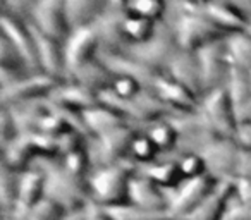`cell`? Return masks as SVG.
<instances>
[{
  "label": "cell",
  "mask_w": 251,
  "mask_h": 220,
  "mask_svg": "<svg viewBox=\"0 0 251 220\" xmlns=\"http://www.w3.org/2000/svg\"><path fill=\"white\" fill-rule=\"evenodd\" d=\"M110 91L115 97L122 98V100H133L141 91H145V88L140 81L133 79L129 76H115L114 83L110 86Z\"/></svg>",
  "instance_id": "7bdbcfd3"
},
{
  "label": "cell",
  "mask_w": 251,
  "mask_h": 220,
  "mask_svg": "<svg viewBox=\"0 0 251 220\" xmlns=\"http://www.w3.org/2000/svg\"><path fill=\"white\" fill-rule=\"evenodd\" d=\"M18 195H19V174L12 172L11 169H0V206L4 219H9L18 208Z\"/></svg>",
  "instance_id": "d6a6232c"
},
{
  "label": "cell",
  "mask_w": 251,
  "mask_h": 220,
  "mask_svg": "<svg viewBox=\"0 0 251 220\" xmlns=\"http://www.w3.org/2000/svg\"><path fill=\"white\" fill-rule=\"evenodd\" d=\"M62 81L55 79L52 76H47L43 73H35L9 86L0 88V101L2 108H12L23 103L36 100H49L50 95L55 91V88Z\"/></svg>",
  "instance_id": "52a82bcc"
},
{
  "label": "cell",
  "mask_w": 251,
  "mask_h": 220,
  "mask_svg": "<svg viewBox=\"0 0 251 220\" xmlns=\"http://www.w3.org/2000/svg\"><path fill=\"white\" fill-rule=\"evenodd\" d=\"M43 198H45V175L42 169H29L19 174V195L16 212H26Z\"/></svg>",
  "instance_id": "83f0119b"
},
{
  "label": "cell",
  "mask_w": 251,
  "mask_h": 220,
  "mask_svg": "<svg viewBox=\"0 0 251 220\" xmlns=\"http://www.w3.org/2000/svg\"><path fill=\"white\" fill-rule=\"evenodd\" d=\"M236 177H248L251 179V151L241 148L239 160H237Z\"/></svg>",
  "instance_id": "7dc6e473"
},
{
  "label": "cell",
  "mask_w": 251,
  "mask_h": 220,
  "mask_svg": "<svg viewBox=\"0 0 251 220\" xmlns=\"http://www.w3.org/2000/svg\"><path fill=\"white\" fill-rule=\"evenodd\" d=\"M31 24L42 35L66 43L71 35V26L66 16V0H42L31 7Z\"/></svg>",
  "instance_id": "7c38bea8"
},
{
  "label": "cell",
  "mask_w": 251,
  "mask_h": 220,
  "mask_svg": "<svg viewBox=\"0 0 251 220\" xmlns=\"http://www.w3.org/2000/svg\"><path fill=\"white\" fill-rule=\"evenodd\" d=\"M138 174L151 179L164 191H174L184 182L177 160L153 162V164L141 165V167H138Z\"/></svg>",
  "instance_id": "f1b7e54d"
},
{
  "label": "cell",
  "mask_w": 251,
  "mask_h": 220,
  "mask_svg": "<svg viewBox=\"0 0 251 220\" xmlns=\"http://www.w3.org/2000/svg\"><path fill=\"white\" fill-rule=\"evenodd\" d=\"M201 11L227 35L250 31L251 23L239 5L230 2H201Z\"/></svg>",
  "instance_id": "44dd1931"
},
{
  "label": "cell",
  "mask_w": 251,
  "mask_h": 220,
  "mask_svg": "<svg viewBox=\"0 0 251 220\" xmlns=\"http://www.w3.org/2000/svg\"><path fill=\"white\" fill-rule=\"evenodd\" d=\"M179 50L181 49H179L174 28H169V26L158 23L157 33L153 35V38L148 40L147 43H141V45L127 47L124 53L133 57L138 62L158 71V73H164V71H167L172 59L179 53Z\"/></svg>",
  "instance_id": "5b68a950"
},
{
  "label": "cell",
  "mask_w": 251,
  "mask_h": 220,
  "mask_svg": "<svg viewBox=\"0 0 251 220\" xmlns=\"http://www.w3.org/2000/svg\"><path fill=\"white\" fill-rule=\"evenodd\" d=\"M101 52V43L95 28H83L71 31L69 38L64 43L67 74L77 67L90 64L98 59Z\"/></svg>",
  "instance_id": "2e32d148"
},
{
  "label": "cell",
  "mask_w": 251,
  "mask_h": 220,
  "mask_svg": "<svg viewBox=\"0 0 251 220\" xmlns=\"http://www.w3.org/2000/svg\"><path fill=\"white\" fill-rule=\"evenodd\" d=\"M86 220H110V219H108V215L105 213V210L101 206L90 203L86 206Z\"/></svg>",
  "instance_id": "681fc988"
},
{
  "label": "cell",
  "mask_w": 251,
  "mask_h": 220,
  "mask_svg": "<svg viewBox=\"0 0 251 220\" xmlns=\"http://www.w3.org/2000/svg\"><path fill=\"white\" fill-rule=\"evenodd\" d=\"M0 28H2V36L7 38L11 42V45L21 53L25 62L28 64L29 71L31 73H40L38 50H36V40L31 23L2 14L0 16Z\"/></svg>",
  "instance_id": "9a60e30c"
},
{
  "label": "cell",
  "mask_w": 251,
  "mask_h": 220,
  "mask_svg": "<svg viewBox=\"0 0 251 220\" xmlns=\"http://www.w3.org/2000/svg\"><path fill=\"white\" fill-rule=\"evenodd\" d=\"M49 100L53 105L69 108V110H74V112L79 114L100 105V97H98L97 91L81 86L77 83H73V81H62L55 88V91L50 95Z\"/></svg>",
  "instance_id": "7402d4cb"
},
{
  "label": "cell",
  "mask_w": 251,
  "mask_h": 220,
  "mask_svg": "<svg viewBox=\"0 0 251 220\" xmlns=\"http://www.w3.org/2000/svg\"><path fill=\"white\" fill-rule=\"evenodd\" d=\"M147 134L150 136V140L157 145V148L160 151H171L177 148V143H179L177 129H176L174 124L169 119L158 121V122L148 126Z\"/></svg>",
  "instance_id": "8d00e7d4"
},
{
  "label": "cell",
  "mask_w": 251,
  "mask_h": 220,
  "mask_svg": "<svg viewBox=\"0 0 251 220\" xmlns=\"http://www.w3.org/2000/svg\"><path fill=\"white\" fill-rule=\"evenodd\" d=\"M151 93L157 95L172 112L176 114H195L200 110V98L193 95L186 86L179 84L167 74H160L151 86Z\"/></svg>",
  "instance_id": "e0dca14e"
},
{
  "label": "cell",
  "mask_w": 251,
  "mask_h": 220,
  "mask_svg": "<svg viewBox=\"0 0 251 220\" xmlns=\"http://www.w3.org/2000/svg\"><path fill=\"white\" fill-rule=\"evenodd\" d=\"M169 121L177 129V148L181 150V155L201 153V150L210 141H213L215 138H220L210 127V124L206 122V119L201 116L200 110L195 114H176V116L169 117Z\"/></svg>",
  "instance_id": "8fae6325"
},
{
  "label": "cell",
  "mask_w": 251,
  "mask_h": 220,
  "mask_svg": "<svg viewBox=\"0 0 251 220\" xmlns=\"http://www.w3.org/2000/svg\"><path fill=\"white\" fill-rule=\"evenodd\" d=\"M241 147L234 138H215L201 150L206 172L217 181H234Z\"/></svg>",
  "instance_id": "30bf717a"
},
{
  "label": "cell",
  "mask_w": 251,
  "mask_h": 220,
  "mask_svg": "<svg viewBox=\"0 0 251 220\" xmlns=\"http://www.w3.org/2000/svg\"><path fill=\"white\" fill-rule=\"evenodd\" d=\"M12 114L16 126L19 129L21 136L38 133V126L42 122L43 116L49 112V100H36L29 103H23L18 107L9 108Z\"/></svg>",
  "instance_id": "4dcf8cb0"
},
{
  "label": "cell",
  "mask_w": 251,
  "mask_h": 220,
  "mask_svg": "<svg viewBox=\"0 0 251 220\" xmlns=\"http://www.w3.org/2000/svg\"><path fill=\"white\" fill-rule=\"evenodd\" d=\"M136 134L138 131L127 124V126L117 127L97 140H91L88 145V151H90L93 167L100 169L127 160Z\"/></svg>",
  "instance_id": "8992f818"
},
{
  "label": "cell",
  "mask_w": 251,
  "mask_h": 220,
  "mask_svg": "<svg viewBox=\"0 0 251 220\" xmlns=\"http://www.w3.org/2000/svg\"><path fill=\"white\" fill-rule=\"evenodd\" d=\"M36 40V50H38L40 73L52 76L59 81H67V67H66V53H64V43H59L49 36L42 35L35 26L31 24Z\"/></svg>",
  "instance_id": "ffe728a7"
},
{
  "label": "cell",
  "mask_w": 251,
  "mask_h": 220,
  "mask_svg": "<svg viewBox=\"0 0 251 220\" xmlns=\"http://www.w3.org/2000/svg\"><path fill=\"white\" fill-rule=\"evenodd\" d=\"M110 220H171L164 212H150V210L140 208L136 205L126 203L119 206H107L103 208Z\"/></svg>",
  "instance_id": "d590c367"
},
{
  "label": "cell",
  "mask_w": 251,
  "mask_h": 220,
  "mask_svg": "<svg viewBox=\"0 0 251 220\" xmlns=\"http://www.w3.org/2000/svg\"><path fill=\"white\" fill-rule=\"evenodd\" d=\"M226 90L232 100L234 107L246 103L251 100V73L241 67L230 66L229 79H227Z\"/></svg>",
  "instance_id": "836d02e7"
},
{
  "label": "cell",
  "mask_w": 251,
  "mask_h": 220,
  "mask_svg": "<svg viewBox=\"0 0 251 220\" xmlns=\"http://www.w3.org/2000/svg\"><path fill=\"white\" fill-rule=\"evenodd\" d=\"M62 220H86V208L79 210V212H73V213H67Z\"/></svg>",
  "instance_id": "f907efd6"
},
{
  "label": "cell",
  "mask_w": 251,
  "mask_h": 220,
  "mask_svg": "<svg viewBox=\"0 0 251 220\" xmlns=\"http://www.w3.org/2000/svg\"><path fill=\"white\" fill-rule=\"evenodd\" d=\"M234 196L232 181H220L215 191L182 220H224Z\"/></svg>",
  "instance_id": "cb8c5ba5"
},
{
  "label": "cell",
  "mask_w": 251,
  "mask_h": 220,
  "mask_svg": "<svg viewBox=\"0 0 251 220\" xmlns=\"http://www.w3.org/2000/svg\"><path fill=\"white\" fill-rule=\"evenodd\" d=\"M69 131H74L73 127H71V124L53 110L49 101V112L43 116L42 122H40V126H38V133L49 134V136H53V138H60L62 134L69 133Z\"/></svg>",
  "instance_id": "60d3db41"
},
{
  "label": "cell",
  "mask_w": 251,
  "mask_h": 220,
  "mask_svg": "<svg viewBox=\"0 0 251 220\" xmlns=\"http://www.w3.org/2000/svg\"><path fill=\"white\" fill-rule=\"evenodd\" d=\"M45 196L59 203L67 213L84 210L91 203L88 181L71 175L59 160H42Z\"/></svg>",
  "instance_id": "3957f363"
},
{
  "label": "cell",
  "mask_w": 251,
  "mask_h": 220,
  "mask_svg": "<svg viewBox=\"0 0 251 220\" xmlns=\"http://www.w3.org/2000/svg\"><path fill=\"white\" fill-rule=\"evenodd\" d=\"M198 59H200V67H201L205 95L208 91L226 88L230 73V62H229V55H227L226 40L212 43V45L200 50Z\"/></svg>",
  "instance_id": "5bb4252c"
},
{
  "label": "cell",
  "mask_w": 251,
  "mask_h": 220,
  "mask_svg": "<svg viewBox=\"0 0 251 220\" xmlns=\"http://www.w3.org/2000/svg\"><path fill=\"white\" fill-rule=\"evenodd\" d=\"M98 97H100L101 105L122 114L127 121H136V122L148 124V126L167 119L172 114L171 108L150 90L141 91L133 100H122V98L115 97L110 90L101 91L98 93Z\"/></svg>",
  "instance_id": "277c9868"
},
{
  "label": "cell",
  "mask_w": 251,
  "mask_h": 220,
  "mask_svg": "<svg viewBox=\"0 0 251 220\" xmlns=\"http://www.w3.org/2000/svg\"><path fill=\"white\" fill-rule=\"evenodd\" d=\"M200 112L206 119L217 136L234 138L237 133V121L234 114V103L226 88L208 91L200 101Z\"/></svg>",
  "instance_id": "9c48e42d"
},
{
  "label": "cell",
  "mask_w": 251,
  "mask_h": 220,
  "mask_svg": "<svg viewBox=\"0 0 251 220\" xmlns=\"http://www.w3.org/2000/svg\"><path fill=\"white\" fill-rule=\"evenodd\" d=\"M226 49L230 66L251 71V31L229 35L226 38Z\"/></svg>",
  "instance_id": "1f68e13d"
},
{
  "label": "cell",
  "mask_w": 251,
  "mask_h": 220,
  "mask_svg": "<svg viewBox=\"0 0 251 220\" xmlns=\"http://www.w3.org/2000/svg\"><path fill=\"white\" fill-rule=\"evenodd\" d=\"M19 136L21 134H19L18 126H16L14 119H12L11 110L2 108V112H0V147L5 148L14 140H18Z\"/></svg>",
  "instance_id": "ee69618b"
},
{
  "label": "cell",
  "mask_w": 251,
  "mask_h": 220,
  "mask_svg": "<svg viewBox=\"0 0 251 220\" xmlns=\"http://www.w3.org/2000/svg\"><path fill=\"white\" fill-rule=\"evenodd\" d=\"M160 150L157 148V145L150 140L147 133H138L136 138L133 141V147H131V155L129 158L134 162V164L141 165H148L153 164L155 158L158 157Z\"/></svg>",
  "instance_id": "f35d334b"
},
{
  "label": "cell",
  "mask_w": 251,
  "mask_h": 220,
  "mask_svg": "<svg viewBox=\"0 0 251 220\" xmlns=\"http://www.w3.org/2000/svg\"><path fill=\"white\" fill-rule=\"evenodd\" d=\"M234 195L237 196V201L251 208V179L248 177H236L232 181Z\"/></svg>",
  "instance_id": "f6af8a7d"
},
{
  "label": "cell",
  "mask_w": 251,
  "mask_h": 220,
  "mask_svg": "<svg viewBox=\"0 0 251 220\" xmlns=\"http://www.w3.org/2000/svg\"><path fill=\"white\" fill-rule=\"evenodd\" d=\"M177 162H179V169H181V174H182V177H184V181L201 177V175L208 174V172H206V164L200 153L181 155V158H179Z\"/></svg>",
  "instance_id": "b9f144b4"
},
{
  "label": "cell",
  "mask_w": 251,
  "mask_h": 220,
  "mask_svg": "<svg viewBox=\"0 0 251 220\" xmlns=\"http://www.w3.org/2000/svg\"><path fill=\"white\" fill-rule=\"evenodd\" d=\"M224 220H251V208L239 201L236 205H229Z\"/></svg>",
  "instance_id": "bcb514c9"
},
{
  "label": "cell",
  "mask_w": 251,
  "mask_h": 220,
  "mask_svg": "<svg viewBox=\"0 0 251 220\" xmlns=\"http://www.w3.org/2000/svg\"><path fill=\"white\" fill-rule=\"evenodd\" d=\"M129 203L140 206V208L150 210V212L167 213L169 196L151 179L136 172L129 184Z\"/></svg>",
  "instance_id": "603a6c76"
},
{
  "label": "cell",
  "mask_w": 251,
  "mask_h": 220,
  "mask_svg": "<svg viewBox=\"0 0 251 220\" xmlns=\"http://www.w3.org/2000/svg\"><path fill=\"white\" fill-rule=\"evenodd\" d=\"M114 77L115 76L101 64L100 59L93 60L90 64H84V66L77 67V69L71 71L67 74V81H73V83H77L84 88H90V90L97 91V93L110 90Z\"/></svg>",
  "instance_id": "4316f807"
},
{
  "label": "cell",
  "mask_w": 251,
  "mask_h": 220,
  "mask_svg": "<svg viewBox=\"0 0 251 220\" xmlns=\"http://www.w3.org/2000/svg\"><path fill=\"white\" fill-rule=\"evenodd\" d=\"M219 186V181L210 174L201 177L188 179L177 189H174L169 196V208L167 215L171 220H182L196 210Z\"/></svg>",
  "instance_id": "ba28073f"
},
{
  "label": "cell",
  "mask_w": 251,
  "mask_h": 220,
  "mask_svg": "<svg viewBox=\"0 0 251 220\" xmlns=\"http://www.w3.org/2000/svg\"><path fill=\"white\" fill-rule=\"evenodd\" d=\"M2 155H4L2 165L11 169L16 174H23V172L29 171L33 160L38 158V155H36L35 148L31 145V140L28 136H19L11 145L2 148Z\"/></svg>",
  "instance_id": "f546056e"
},
{
  "label": "cell",
  "mask_w": 251,
  "mask_h": 220,
  "mask_svg": "<svg viewBox=\"0 0 251 220\" xmlns=\"http://www.w3.org/2000/svg\"><path fill=\"white\" fill-rule=\"evenodd\" d=\"M140 165L131 158L121 164L95 169L88 177L90 199L101 208L129 203V184Z\"/></svg>",
  "instance_id": "6da1fadb"
},
{
  "label": "cell",
  "mask_w": 251,
  "mask_h": 220,
  "mask_svg": "<svg viewBox=\"0 0 251 220\" xmlns=\"http://www.w3.org/2000/svg\"><path fill=\"white\" fill-rule=\"evenodd\" d=\"M165 74H167L169 77H172L174 81H177L179 84L188 88V90L191 91L193 95H196L200 100L205 97L198 53L179 50V53L172 59V62L169 64Z\"/></svg>",
  "instance_id": "d6986e66"
},
{
  "label": "cell",
  "mask_w": 251,
  "mask_h": 220,
  "mask_svg": "<svg viewBox=\"0 0 251 220\" xmlns=\"http://www.w3.org/2000/svg\"><path fill=\"white\" fill-rule=\"evenodd\" d=\"M179 7L182 12L176 19L174 33L181 50L198 53L205 47L222 42L229 36L208 16L203 14L201 4H181Z\"/></svg>",
  "instance_id": "7a4b0ae2"
},
{
  "label": "cell",
  "mask_w": 251,
  "mask_h": 220,
  "mask_svg": "<svg viewBox=\"0 0 251 220\" xmlns=\"http://www.w3.org/2000/svg\"><path fill=\"white\" fill-rule=\"evenodd\" d=\"M126 14V2H108L105 12L95 23L93 28L100 38L103 52L122 53L127 50L129 42L124 33Z\"/></svg>",
  "instance_id": "4fadbf2b"
},
{
  "label": "cell",
  "mask_w": 251,
  "mask_h": 220,
  "mask_svg": "<svg viewBox=\"0 0 251 220\" xmlns=\"http://www.w3.org/2000/svg\"><path fill=\"white\" fill-rule=\"evenodd\" d=\"M59 162L71 175H74L77 179H83V181H88V177L91 174V167H93L88 147L81 148L77 151H73V153L64 155V157H60Z\"/></svg>",
  "instance_id": "74e56055"
},
{
  "label": "cell",
  "mask_w": 251,
  "mask_h": 220,
  "mask_svg": "<svg viewBox=\"0 0 251 220\" xmlns=\"http://www.w3.org/2000/svg\"><path fill=\"white\" fill-rule=\"evenodd\" d=\"M234 140L239 143V147L243 150L251 151V124H244V126L237 127V133L234 136Z\"/></svg>",
  "instance_id": "c3c4849f"
},
{
  "label": "cell",
  "mask_w": 251,
  "mask_h": 220,
  "mask_svg": "<svg viewBox=\"0 0 251 220\" xmlns=\"http://www.w3.org/2000/svg\"><path fill=\"white\" fill-rule=\"evenodd\" d=\"M157 28H158V23H153V21H150V19L140 18V16L126 14L124 33H126L127 42H129V47L147 43L148 40L153 38V35L157 33Z\"/></svg>",
  "instance_id": "e575fe53"
},
{
  "label": "cell",
  "mask_w": 251,
  "mask_h": 220,
  "mask_svg": "<svg viewBox=\"0 0 251 220\" xmlns=\"http://www.w3.org/2000/svg\"><path fill=\"white\" fill-rule=\"evenodd\" d=\"M126 11L127 14L160 23L165 14V4L162 0H133V2H126Z\"/></svg>",
  "instance_id": "ab89813d"
},
{
  "label": "cell",
  "mask_w": 251,
  "mask_h": 220,
  "mask_svg": "<svg viewBox=\"0 0 251 220\" xmlns=\"http://www.w3.org/2000/svg\"><path fill=\"white\" fill-rule=\"evenodd\" d=\"M98 59L101 60V64H103L114 76H129V77H133V79L140 81L145 90H150V91H151V86H153L155 79H157L160 74H164V73H158V71L151 69V67L145 66V64L138 62V60H134L133 57H129L124 52L112 53V52H103V50H101Z\"/></svg>",
  "instance_id": "ac0fdd59"
},
{
  "label": "cell",
  "mask_w": 251,
  "mask_h": 220,
  "mask_svg": "<svg viewBox=\"0 0 251 220\" xmlns=\"http://www.w3.org/2000/svg\"><path fill=\"white\" fill-rule=\"evenodd\" d=\"M250 73H251V71H250Z\"/></svg>",
  "instance_id": "816d5d0a"
},
{
  "label": "cell",
  "mask_w": 251,
  "mask_h": 220,
  "mask_svg": "<svg viewBox=\"0 0 251 220\" xmlns=\"http://www.w3.org/2000/svg\"><path fill=\"white\" fill-rule=\"evenodd\" d=\"M83 122L91 140H97V138L103 136V134L110 133V131L117 129V127L127 126L129 121L126 119L122 114L115 112V110L100 103L98 107L83 112Z\"/></svg>",
  "instance_id": "d4e9b609"
},
{
  "label": "cell",
  "mask_w": 251,
  "mask_h": 220,
  "mask_svg": "<svg viewBox=\"0 0 251 220\" xmlns=\"http://www.w3.org/2000/svg\"><path fill=\"white\" fill-rule=\"evenodd\" d=\"M108 2L103 0H66V16L71 31L93 28L95 23L105 12Z\"/></svg>",
  "instance_id": "484cf974"
}]
</instances>
